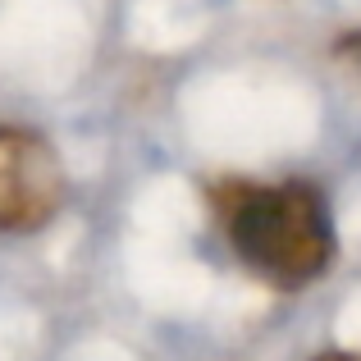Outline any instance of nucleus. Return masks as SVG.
I'll return each mask as SVG.
<instances>
[{"label":"nucleus","instance_id":"obj_1","mask_svg":"<svg viewBox=\"0 0 361 361\" xmlns=\"http://www.w3.org/2000/svg\"><path fill=\"white\" fill-rule=\"evenodd\" d=\"M220 229L256 279L298 293L329 270L338 252L329 197L311 178L283 183H224L215 192Z\"/></svg>","mask_w":361,"mask_h":361},{"label":"nucleus","instance_id":"obj_2","mask_svg":"<svg viewBox=\"0 0 361 361\" xmlns=\"http://www.w3.org/2000/svg\"><path fill=\"white\" fill-rule=\"evenodd\" d=\"M69 178L55 147L32 128H0V233H32L60 215Z\"/></svg>","mask_w":361,"mask_h":361},{"label":"nucleus","instance_id":"obj_3","mask_svg":"<svg viewBox=\"0 0 361 361\" xmlns=\"http://www.w3.org/2000/svg\"><path fill=\"white\" fill-rule=\"evenodd\" d=\"M338 51H343L348 60H357V69H361V32H353V37H348L343 46H338Z\"/></svg>","mask_w":361,"mask_h":361},{"label":"nucleus","instance_id":"obj_4","mask_svg":"<svg viewBox=\"0 0 361 361\" xmlns=\"http://www.w3.org/2000/svg\"><path fill=\"white\" fill-rule=\"evenodd\" d=\"M311 361H361L357 353H320V357H311Z\"/></svg>","mask_w":361,"mask_h":361}]
</instances>
